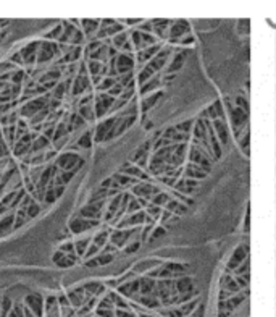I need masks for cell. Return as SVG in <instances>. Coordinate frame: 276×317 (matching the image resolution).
<instances>
[{"instance_id": "5bb4252c", "label": "cell", "mask_w": 276, "mask_h": 317, "mask_svg": "<svg viewBox=\"0 0 276 317\" xmlns=\"http://www.w3.org/2000/svg\"><path fill=\"white\" fill-rule=\"evenodd\" d=\"M89 86H91V81H89V76L84 75V73H79L76 75L75 81H73V86H71V94L75 96V98H78V96L84 94Z\"/></svg>"}, {"instance_id": "3957f363", "label": "cell", "mask_w": 276, "mask_h": 317, "mask_svg": "<svg viewBox=\"0 0 276 317\" xmlns=\"http://www.w3.org/2000/svg\"><path fill=\"white\" fill-rule=\"evenodd\" d=\"M61 52L58 42L52 41H41L39 50H38V64H47V61L53 60Z\"/></svg>"}, {"instance_id": "7402d4cb", "label": "cell", "mask_w": 276, "mask_h": 317, "mask_svg": "<svg viewBox=\"0 0 276 317\" xmlns=\"http://www.w3.org/2000/svg\"><path fill=\"white\" fill-rule=\"evenodd\" d=\"M68 87H70V81L68 83H58L55 86V89L52 91V99L61 101V99H63V96L68 92Z\"/></svg>"}, {"instance_id": "6da1fadb", "label": "cell", "mask_w": 276, "mask_h": 317, "mask_svg": "<svg viewBox=\"0 0 276 317\" xmlns=\"http://www.w3.org/2000/svg\"><path fill=\"white\" fill-rule=\"evenodd\" d=\"M84 157H81L76 152H63L58 154L57 161H55V167L58 169V172H78L81 167L84 165Z\"/></svg>"}, {"instance_id": "1f68e13d", "label": "cell", "mask_w": 276, "mask_h": 317, "mask_svg": "<svg viewBox=\"0 0 276 317\" xmlns=\"http://www.w3.org/2000/svg\"><path fill=\"white\" fill-rule=\"evenodd\" d=\"M91 146H92V135L87 131V133H84L81 138H79L76 147H79V149H91Z\"/></svg>"}, {"instance_id": "74e56055", "label": "cell", "mask_w": 276, "mask_h": 317, "mask_svg": "<svg viewBox=\"0 0 276 317\" xmlns=\"http://www.w3.org/2000/svg\"><path fill=\"white\" fill-rule=\"evenodd\" d=\"M47 112H49V109L42 110V112L38 113V115H36L34 118H31V123H32V125H36V123H39V121H42V120H46V118H47Z\"/></svg>"}, {"instance_id": "ba28073f", "label": "cell", "mask_w": 276, "mask_h": 317, "mask_svg": "<svg viewBox=\"0 0 276 317\" xmlns=\"http://www.w3.org/2000/svg\"><path fill=\"white\" fill-rule=\"evenodd\" d=\"M39 44H41V41H32L29 44H26V46L20 50V55H21V60L24 65H34L36 61H38Z\"/></svg>"}, {"instance_id": "836d02e7", "label": "cell", "mask_w": 276, "mask_h": 317, "mask_svg": "<svg viewBox=\"0 0 276 317\" xmlns=\"http://www.w3.org/2000/svg\"><path fill=\"white\" fill-rule=\"evenodd\" d=\"M107 238H109V233H107V232L97 233V235L94 236V243H92V244H95L97 248H102V246L107 243Z\"/></svg>"}, {"instance_id": "7bdbcfd3", "label": "cell", "mask_w": 276, "mask_h": 317, "mask_svg": "<svg viewBox=\"0 0 276 317\" xmlns=\"http://www.w3.org/2000/svg\"><path fill=\"white\" fill-rule=\"evenodd\" d=\"M24 306V304H23ZM24 317H38V315H34L29 309H28V307H24Z\"/></svg>"}, {"instance_id": "e575fe53", "label": "cell", "mask_w": 276, "mask_h": 317, "mask_svg": "<svg viewBox=\"0 0 276 317\" xmlns=\"http://www.w3.org/2000/svg\"><path fill=\"white\" fill-rule=\"evenodd\" d=\"M58 251L61 252H65V254H76V249H75V243H71V241H66L63 243L58 248Z\"/></svg>"}, {"instance_id": "83f0119b", "label": "cell", "mask_w": 276, "mask_h": 317, "mask_svg": "<svg viewBox=\"0 0 276 317\" xmlns=\"http://www.w3.org/2000/svg\"><path fill=\"white\" fill-rule=\"evenodd\" d=\"M29 220L28 214H26V210L24 209H18L16 210V214H15V228H20L23 227L26 222Z\"/></svg>"}, {"instance_id": "44dd1931", "label": "cell", "mask_w": 276, "mask_h": 317, "mask_svg": "<svg viewBox=\"0 0 276 317\" xmlns=\"http://www.w3.org/2000/svg\"><path fill=\"white\" fill-rule=\"evenodd\" d=\"M86 125V120L79 115V113H75V115H71L70 120H68V130L73 131V130H79L81 126Z\"/></svg>"}, {"instance_id": "ee69618b", "label": "cell", "mask_w": 276, "mask_h": 317, "mask_svg": "<svg viewBox=\"0 0 276 317\" xmlns=\"http://www.w3.org/2000/svg\"><path fill=\"white\" fill-rule=\"evenodd\" d=\"M8 84L7 83H4V81H0V92H2L4 89H5V87H7Z\"/></svg>"}, {"instance_id": "52a82bcc", "label": "cell", "mask_w": 276, "mask_h": 317, "mask_svg": "<svg viewBox=\"0 0 276 317\" xmlns=\"http://www.w3.org/2000/svg\"><path fill=\"white\" fill-rule=\"evenodd\" d=\"M36 138H38V136H36V133H31V131H28V133H26L24 136H21L15 143L13 154L16 157H23L26 154H31V147H32V143H34Z\"/></svg>"}, {"instance_id": "30bf717a", "label": "cell", "mask_w": 276, "mask_h": 317, "mask_svg": "<svg viewBox=\"0 0 276 317\" xmlns=\"http://www.w3.org/2000/svg\"><path fill=\"white\" fill-rule=\"evenodd\" d=\"M78 254H65L61 251H55L52 256V262L60 269H70L78 262Z\"/></svg>"}, {"instance_id": "b9f144b4", "label": "cell", "mask_w": 276, "mask_h": 317, "mask_svg": "<svg viewBox=\"0 0 276 317\" xmlns=\"http://www.w3.org/2000/svg\"><path fill=\"white\" fill-rule=\"evenodd\" d=\"M86 266H87V267H97V266H99V262H97V259L94 258V259L86 261Z\"/></svg>"}, {"instance_id": "f35d334b", "label": "cell", "mask_w": 276, "mask_h": 317, "mask_svg": "<svg viewBox=\"0 0 276 317\" xmlns=\"http://www.w3.org/2000/svg\"><path fill=\"white\" fill-rule=\"evenodd\" d=\"M57 301H58V306L60 307H68V306H71L70 304V299H68L66 295H58L57 296Z\"/></svg>"}, {"instance_id": "603a6c76", "label": "cell", "mask_w": 276, "mask_h": 317, "mask_svg": "<svg viewBox=\"0 0 276 317\" xmlns=\"http://www.w3.org/2000/svg\"><path fill=\"white\" fill-rule=\"evenodd\" d=\"M4 139L7 144H15L16 143V125H12V126H5L4 131Z\"/></svg>"}, {"instance_id": "f1b7e54d", "label": "cell", "mask_w": 276, "mask_h": 317, "mask_svg": "<svg viewBox=\"0 0 276 317\" xmlns=\"http://www.w3.org/2000/svg\"><path fill=\"white\" fill-rule=\"evenodd\" d=\"M26 75L23 70H15V72L12 73L10 76V84H16V86H21L23 81H26Z\"/></svg>"}, {"instance_id": "f6af8a7d", "label": "cell", "mask_w": 276, "mask_h": 317, "mask_svg": "<svg viewBox=\"0 0 276 317\" xmlns=\"http://www.w3.org/2000/svg\"><path fill=\"white\" fill-rule=\"evenodd\" d=\"M0 317H2V296H0Z\"/></svg>"}, {"instance_id": "7a4b0ae2", "label": "cell", "mask_w": 276, "mask_h": 317, "mask_svg": "<svg viewBox=\"0 0 276 317\" xmlns=\"http://www.w3.org/2000/svg\"><path fill=\"white\" fill-rule=\"evenodd\" d=\"M49 104H50L49 96H39V98H34L28 102H24V105L20 109V115L24 118H34L42 110L49 109Z\"/></svg>"}, {"instance_id": "484cf974", "label": "cell", "mask_w": 276, "mask_h": 317, "mask_svg": "<svg viewBox=\"0 0 276 317\" xmlns=\"http://www.w3.org/2000/svg\"><path fill=\"white\" fill-rule=\"evenodd\" d=\"M68 123H63L60 121L58 125L55 126V136H53V143H57V141H60L61 138H66L68 135Z\"/></svg>"}, {"instance_id": "5b68a950", "label": "cell", "mask_w": 276, "mask_h": 317, "mask_svg": "<svg viewBox=\"0 0 276 317\" xmlns=\"http://www.w3.org/2000/svg\"><path fill=\"white\" fill-rule=\"evenodd\" d=\"M24 307L38 317H44V309H46V298L41 293H29L28 296H24Z\"/></svg>"}, {"instance_id": "60d3db41", "label": "cell", "mask_w": 276, "mask_h": 317, "mask_svg": "<svg viewBox=\"0 0 276 317\" xmlns=\"http://www.w3.org/2000/svg\"><path fill=\"white\" fill-rule=\"evenodd\" d=\"M12 61H15V64H18V65H23V60H21L20 52H18V54H15V55L12 57Z\"/></svg>"}, {"instance_id": "ac0fdd59", "label": "cell", "mask_w": 276, "mask_h": 317, "mask_svg": "<svg viewBox=\"0 0 276 317\" xmlns=\"http://www.w3.org/2000/svg\"><path fill=\"white\" fill-rule=\"evenodd\" d=\"M81 24V29L84 33V36H92V34L100 28V21L99 20H79Z\"/></svg>"}, {"instance_id": "2e32d148", "label": "cell", "mask_w": 276, "mask_h": 317, "mask_svg": "<svg viewBox=\"0 0 276 317\" xmlns=\"http://www.w3.org/2000/svg\"><path fill=\"white\" fill-rule=\"evenodd\" d=\"M66 186H57V184H52V186L46 191V196H44V202L46 204H53L58 198H61V195L65 193Z\"/></svg>"}, {"instance_id": "e0dca14e", "label": "cell", "mask_w": 276, "mask_h": 317, "mask_svg": "<svg viewBox=\"0 0 276 317\" xmlns=\"http://www.w3.org/2000/svg\"><path fill=\"white\" fill-rule=\"evenodd\" d=\"M50 147V139H47L44 135L38 136L34 139L32 143V147H31V154L29 155H34V154H41L42 151H46V149Z\"/></svg>"}, {"instance_id": "cb8c5ba5", "label": "cell", "mask_w": 276, "mask_h": 317, "mask_svg": "<svg viewBox=\"0 0 276 317\" xmlns=\"http://www.w3.org/2000/svg\"><path fill=\"white\" fill-rule=\"evenodd\" d=\"M61 34H63V23H61V24H57L52 31L46 33V34H44V38H46V41L55 42V41H58V39L61 38Z\"/></svg>"}, {"instance_id": "9a60e30c", "label": "cell", "mask_w": 276, "mask_h": 317, "mask_svg": "<svg viewBox=\"0 0 276 317\" xmlns=\"http://www.w3.org/2000/svg\"><path fill=\"white\" fill-rule=\"evenodd\" d=\"M15 214L16 212H8L0 217V238L15 230Z\"/></svg>"}, {"instance_id": "8fae6325", "label": "cell", "mask_w": 276, "mask_h": 317, "mask_svg": "<svg viewBox=\"0 0 276 317\" xmlns=\"http://www.w3.org/2000/svg\"><path fill=\"white\" fill-rule=\"evenodd\" d=\"M68 299H70V304L71 307H75V309H79V307H83L84 303L87 301L91 296H87V293L84 292L83 287L79 288H75V290H70V292L66 293Z\"/></svg>"}, {"instance_id": "4dcf8cb0", "label": "cell", "mask_w": 276, "mask_h": 317, "mask_svg": "<svg viewBox=\"0 0 276 317\" xmlns=\"http://www.w3.org/2000/svg\"><path fill=\"white\" fill-rule=\"evenodd\" d=\"M13 301L10 296H2V317H8L13 309Z\"/></svg>"}, {"instance_id": "ffe728a7", "label": "cell", "mask_w": 276, "mask_h": 317, "mask_svg": "<svg viewBox=\"0 0 276 317\" xmlns=\"http://www.w3.org/2000/svg\"><path fill=\"white\" fill-rule=\"evenodd\" d=\"M73 177H75V172H58L53 184H57V186H66V184L73 180Z\"/></svg>"}, {"instance_id": "7c38bea8", "label": "cell", "mask_w": 276, "mask_h": 317, "mask_svg": "<svg viewBox=\"0 0 276 317\" xmlns=\"http://www.w3.org/2000/svg\"><path fill=\"white\" fill-rule=\"evenodd\" d=\"M115 123H117V120L109 118V120H105V121H102V123L97 125V128H95V141H97V143H100V141L110 138L112 131L115 128Z\"/></svg>"}, {"instance_id": "277c9868", "label": "cell", "mask_w": 276, "mask_h": 317, "mask_svg": "<svg viewBox=\"0 0 276 317\" xmlns=\"http://www.w3.org/2000/svg\"><path fill=\"white\" fill-rule=\"evenodd\" d=\"M26 195H28V191L23 188L20 191H12V193H8L7 196H4V199L0 201V215L2 214L5 215L8 212H12V209L20 207L21 201Z\"/></svg>"}, {"instance_id": "ab89813d", "label": "cell", "mask_w": 276, "mask_h": 317, "mask_svg": "<svg viewBox=\"0 0 276 317\" xmlns=\"http://www.w3.org/2000/svg\"><path fill=\"white\" fill-rule=\"evenodd\" d=\"M7 152H8L7 143H5V139H4V135L0 133V158H2L4 155H7Z\"/></svg>"}, {"instance_id": "d6986e66", "label": "cell", "mask_w": 276, "mask_h": 317, "mask_svg": "<svg viewBox=\"0 0 276 317\" xmlns=\"http://www.w3.org/2000/svg\"><path fill=\"white\" fill-rule=\"evenodd\" d=\"M89 246H91V240H89V238H81V240L75 241V249H76L78 258H84L86 256Z\"/></svg>"}, {"instance_id": "8d00e7d4", "label": "cell", "mask_w": 276, "mask_h": 317, "mask_svg": "<svg viewBox=\"0 0 276 317\" xmlns=\"http://www.w3.org/2000/svg\"><path fill=\"white\" fill-rule=\"evenodd\" d=\"M95 259L99 262V266H107V264H110L113 261V256L112 254H99Z\"/></svg>"}, {"instance_id": "4316f807", "label": "cell", "mask_w": 276, "mask_h": 317, "mask_svg": "<svg viewBox=\"0 0 276 317\" xmlns=\"http://www.w3.org/2000/svg\"><path fill=\"white\" fill-rule=\"evenodd\" d=\"M78 113L86 120V123H87V121H92V120L95 118V112L92 110L91 105H81V107H79V112H78Z\"/></svg>"}, {"instance_id": "9c48e42d", "label": "cell", "mask_w": 276, "mask_h": 317, "mask_svg": "<svg viewBox=\"0 0 276 317\" xmlns=\"http://www.w3.org/2000/svg\"><path fill=\"white\" fill-rule=\"evenodd\" d=\"M102 206H104L102 201L87 202L86 206H83L81 209H79V217H84V218H89V220H99V217L102 215Z\"/></svg>"}, {"instance_id": "d4e9b609", "label": "cell", "mask_w": 276, "mask_h": 317, "mask_svg": "<svg viewBox=\"0 0 276 317\" xmlns=\"http://www.w3.org/2000/svg\"><path fill=\"white\" fill-rule=\"evenodd\" d=\"M18 115H20V113H16V112H12V113H7V115H4V117H0V125H2L4 128L5 126H12V125H16L18 123Z\"/></svg>"}, {"instance_id": "8992f818", "label": "cell", "mask_w": 276, "mask_h": 317, "mask_svg": "<svg viewBox=\"0 0 276 317\" xmlns=\"http://www.w3.org/2000/svg\"><path fill=\"white\" fill-rule=\"evenodd\" d=\"M99 225V220H89V218H84V217H73L68 222V228L70 232L73 235H79V233H84L87 230H92Z\"/></svg>"}, {"instance_id": "d6a6232c", "label": "cell", "mask_w": 276, "mask_h": 317, "mask_svg": "<svg viewBox=\"0 0 276 317\" xmlns=\"http://www.w3.org/2000/svg\"><path fill=\"white\" fill-rule=\"evenodd\" d=\"M24 210H26V214H28L29 218H34V217H38V215H39V212H41V206H39V202L34 199V201L31 202V204H29L28 207H26Z\"/></svg>"}, {"instance_id": "f546056e", "label": "cell", "mask_w": 276, "mask_h": 317, "mask_svg": "<svg viewBox=\"0 0 276 317\" xmlns=\"http://www.w3.org/2000/svg\"><path fill=\"white\" fill-rule=\"evenodd\" d=\"M66 54L63 57V61H66V64H70V61H75L79 58V55H81V47H71L70 50H65Z\"/></svg>"}, {"instance_id": "7dc6e473", "label": "cell", "mask_w": 276, "mask_h": 317, "mask_svg": "<svg viewBox=\"0 0 276 317\" xmlns=\"http://www.w3.org/2000/svg\"><path fill=\"white\" fill-rule=\"evenodd\" d=\"M84 317H91V315H84Z\"/></svg>"}, {"instance_id": "bcb514c9", "label": "cell", "mask_w": 276, "mask_h": 317, "mask_svg": "<svg viewBox=\"0 0 276 317\" xmlns=\"http://www.w3.org/2000/svg\"><path fill=\"white\" fill-rule=\"evenodd\" d=\"M4 36L5 34H0V46H2V42H4Z\"/></svg>"}, {"instance_id": "d590c367", "label": "cell", "mask_w": 276, "mask_h": 317, "mask_svg": "<svg viewBox=\"0 0 276 317\" xmlns=\"http://www.w3.org/2000/svg\"><path fill=\"white\" fill-rule=\"evenodd\" d=\"M8 317H24V306L21 303L15 304L12 312H10V315H8Z\"/></svg>"}, {"instance_id": "4fadbf2b", "label": "cell", "mask_w": 276, "mask_h": 317, "mask_svg": "<svg viewBox=\"0 0 276 317\" xmlns=\"http://www.w3.org/2000/svg\"><path fill=\"white\" fill-rule=\"evenodd\" d=\"M113 105V98L110 94H99L95 99V117H104Z\"/></svg>"}]
</instances>
